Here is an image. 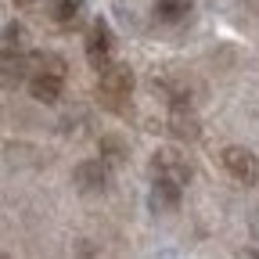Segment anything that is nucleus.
<instances>
[{
	"mask_svg": "<svg viewBox=\"0 0 259 259\" xmlns=\"http://www.w3.org/2000/svg\"><path fill=\"white\" fill-rule=\"evenodd\" d=\"M151 180H166V184H177V187H187L191 177H194V166L191 158L177 148H158L151 155Z\"/></svg>",
	"mask_w": 259,
	"mask_h": 259,
	"instance_id": "f257e3e1",
	"label": "nucleus"
},
{
	"mask_svg": "<svg viewBox=\"0 0 259 259\" xmlns=\"http://www.w3.org/2000/svg\"><path fill=\"white\" fill-rule=\"evenodd\" d=\"M97 76H101V97H108V105L130 101V94H134V69L126 61H108Z\"/></svg>",
	"mask_w": 259,
	"mask_h": 259,
	"instance_id": "f03ea898",
	"label": "nucleus"
},
{
	"mask_svg": "<svg viewBox=\"0 0 259 259\" xmlns=\"http://www.w3.org/2000/svg\"><path fill=\"white\" fill-rule=\"evenodd\" d=\"M220 162H223L227 177H231L234 184H241V187H252L259 180V158L248 148H223Z\"/></svg>",
	"mask_w": 259,
	"mask_h": 259,
	"instance_id": "7ed1b4c3",
	"label": "nucleus"
},
{
	"mask_svg": "<svg viewBox=\"0 0 259 259\" xmlns=\"http://www.w3.org/2000/svg\"><path fill=\"white\" fill-rule=\"evenodd\" d=\"M87 61H90V69H97V72L112 61V29H108L105 18H94L90 22V32H87Z\"/></svg>",
	"mask_w": 259,
	"mask_h": 259,
	"instance_id": "20e7f679",
	"label": "nucleus"
},
{
	"mask_svg": "<svg viewBox=\"0 0 259 259\" xmlns=\"http://www.w3.org/2000/svg\"><path fill=\"white\" fill-rule=\"evenodd\" d=\"M72 180H76L79 194H101V191H105V184H108L105 162H101V158H87V162H79L76 173H72Z\"/></svg>",
	"mask_w": 259,
	"mask_h": 259,
	"instance_id": "39448f33",
	"label": "nucleus"
},
{
	"mask_svg": "<svg viewBox=\"0 0 259 259\" xmlns=\"http://www.w3.org/2000/svg\"><path fill=\"white\" fill-rule=\"evenodd\" d=\"M61 87H65L61 72H29V94L36 97L40 105H54L61 97Z\"/></svg>",
	"mask_w": 259,
	"mask_h": 259,
	"instance_id": "423d86ee",
	"label": "nucleus"
},
{
	"mask_svg": "<svg viewBox=\"0 0 259 259\" xmlns=\"http://www.w3.org/2000/svg\"><path fill=\"white\" fill-rule=\"evenodd\" d=\"M29 76V54H11V51H0V87L11 90Z\"/></svg>",
	"mask_w": 259,
	"mask_h": 259,
	"instance_id": "0eeeda50",
	"label": "nucleus"
},
{
	"mask_svg": "<svg viewBox=\"0 0 259 259\" xmlns=\"http://www.w3.org/2000/svg\"><path fill=\"white\" fill-rule=\"evenodd\" d=\"M180 191L177 184H166V180H155L151 191H148V205L151 212H177L180 209Z\"/></svg>",
	"mask_w": 259,
	"mask_h": 259,
	"instance_id": "6e6552de",
	"label": "nucleus"
},
{
	"mask_svg": "<svg viewBox=\"0 0 259 259\" xmlns=\"http://www.w3.org/2000/svg\"><path fill=\"white\" fill-rule=\"evenodd\" d=\"M191 8H194V0H155V15H158L162 22H169V25L187 22Z\"/></svg>",
	"mask_w": 259,
	"mask_h": 259,
	"instance_id": "1a4fd4ad",
	"label": "nucleus"
},
{
	"mask_svg": "<svg viewBox=\"0 0 259 259\" xmlns=\"http://www.w3.org/2000/svg\"><path fill=\"white\" fill-rule=\"evenodd\" d=\"M83 11V0H51V22L54 25H72Z\"/></svg>",
	"mask_w": 259,
	"mask_h": 259,
	"instance_id": "9d476101",
	"label": "nucleus"
},
{
	"mask_svg": "<svg viewBox=\"0 0 259 259\" xmlns=\"http://www.w3.org/2000/svg\"><path fill=\"white\" fill-rule=\"evenodd\" d=\"M22 47H25V29H22L18 22L4 25V32H0V51H11V54H18Z\"/></svg>",
	"mask_w": 259,
	"mask_h": 259,
	"instance_id": "9b49d317",
	"label": "nucleus"
},
{
	"mask_svg": "<svg viewBox=\"0 0 259 259\" xmlns=\"http://www.w3.org/2000/svg\"><path fill=\"white\" fill-rule=\"evenodd\" d=\"M15 4H18V8H36L40 0H15Z\"/></svg>",
	"mask_w": 259,
	"mask_h": 259,
	"instance_id": "f8f14e48",
	"label": "nucleus"
}]
</instances>
